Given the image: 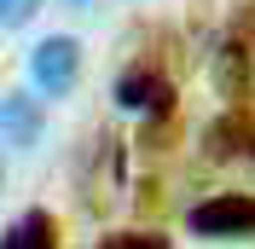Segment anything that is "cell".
Wrapping results in <instances>:
<instances>
[{
	"label": "cell",
	"mask_w": 255,
	"mask_h": 249,
	"mask_svg": "<svg viewBox=\"0 0 255 249\" xmlns=\"http://www.w3.org/2000/svg\"><path fill=\"white\" fill-rule=\"evenodd\" d=\"M76 76H81V41H76V35H47V41L29 52V81H35V93L64 99L70 87H76Z\"/></svg>",
	"instance_id": "cell-1"
},
{
	"label": "cell",
	"mask_w": 255,
	"mask_h": 249,
	"mask_svg": "<svg viewBox=\"0 0 255 249\" xmlns=\"http://www.w3.org/2000/svg\"><path fill=\"white\" fill-rule=\"evenodd\" d=\"M186 226L197 238H255V197L244 191H215L186 215Z\"/></svg>",
	"instance_id": "cell-2"
},
{
	"label": "cell",
	"mask_w": 255,
	"mask_h": 249,
	"mask_svg": "<svg viewBox=\"0 0 255 249\" xmlns=\"http://www.w3.org/2000/svg\"><path fill=\"white\" fill-rule=\"evenodd\" d=\"M116 105L122 110H145L151 122H162L174 110V81L162 76L157 64H128L122 76H116Z\"/></svg>",
	"instance_id": "cell-3"
},
{
	"label": "cell",
	"mask_w": 255,
	"mask_h": 249,
	"mask_svg": "<svg viewBox=\"0 0 255 249\" xmlns=\"http://www.w3.org/2000/svg\"><path fill=\"white\" fill-rule=\"evenodd\" d=\"M0 133H6L17 151H29V145L47 133V110H41V99L23 93V87H12V93L0 99Z\"/></svg>",
	"instance_id": "cell-4"
},
{
	"label": "cell",
	"mask_w": 255,
	"mask_h": 249,
	"mask_svg": "<svg viewBox=\"0 0 255 249\" xmlns=\"http://www.w3.org/2000/svg\"><path fill=\"white\" fill-rule=\"evenodd\" d=\"M0 249H58V238H52V215H47V209L17 215L12 226H6V238H0Z\"/></svg>",
	"instance_id": "cell-5"
},
{
	"label": "cell",
	"mask_w": 255,
	"mask_h": 249,
	"mask_svg": "<svg viewBox=\"0 0 255 249\" xmlns=\"http://www.w3.org/2000/svg\"><path fill=\"white\" fill-rule=\"evenodd\" d=\"M244 133H250V116L232 110V116H221V122L203 127V151H209V156H232V151L244 145Z\"/></svg>",
	"instance_id": "cell-6"
},
{
	"label": "cell",
	"mask_w": 255,
	"mask_h": 249,
	"mask_svg": "<svg viewBox=\"0 0 255 249\" xmlns=\"http://www.w3.org/2000/svg\"><path fill=\"white\" fill-rule=\"evenodd\" d=\"M221 81H226V93L244 99V87H250V52L232 41V47H221Z\"/></svg>",
	"instance_id": "cell-7"
},
{
	"label": "cell",
	"mask_w": 255,
	"mask_h": 249,
	"mask_svg": "<svg viewBox=\"0 0 255 249\" xmlns=\"http://www.w3.org/2000/svg\"><path fill=\"white\" fill-rule=\"evenodd\" d=\"M99 249H168V238L162 232H116V238H105Z\"/></svg>",
	"instance_id": "cell-8"
},
{
	"label": "cell",
	"mask_w": 255,
	"mask_h": 249,
	"mask_svg": "<svg viewBox=\"0 0 255 249\" xmlns=\"http://www.w3.org/2000/svg\"><path fill=\"white\" fill-rule=\"evenodd\" d=\"M41 12V0H0V29H23Z\"/></svg>",
	"instance_id": "cell-9"
},
{
	"label": "cell",
	"mask_w": 255,
	"mask_h": 249,
	"mask_svg": "<svg viewBox=\"0 0 255 249\" xmlns=\"http://www.w3.org/2000/svg\"><path fill=\"white\" fill-rule=\"evenodd\" d=\"M244 145H250V156H255V122H250V133H244Z\"/></svg>",
	"instance_id": "cell-10"
},
{
	"label": "cell",
	"mask_w": 255,
	"mask_h": 249,
	"mask_svg": "<svg viewBox=\"0 0 255 249\" xmlns=\"http://www.w3.org/2000/svg\"><path fill=\"white\" fill-rule=\"evenodd\" d=\"M64 6H87V0H64Z\"/></svg>",
	"instance_id": "cell-11"
},
{
	"label": "cell",
	"mask_w": 255,
	"mask_h": 249,
	"mask_svg": "<svg viewBox=\"0 0 255 249\" xmlns=\"http://www.w3.org/2000/svg\"><path fill=\"white\" fill-rule=\"evenodd\" d=\"M0 180H6V162H0Z\"/></svg>",
	"instance_id": "cell-12"
}]
</instances>
